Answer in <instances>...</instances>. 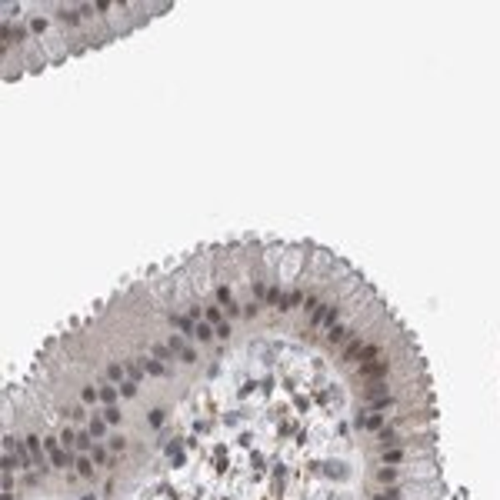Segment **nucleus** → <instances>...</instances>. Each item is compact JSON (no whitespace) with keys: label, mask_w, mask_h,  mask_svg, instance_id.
<instances>
[{"label":"nucleus","mask_w":500,"mask_h":500,"mask_svg":"<svg viewBox=\"0 0 500 500\" xmlns=\"http://www.w3.org/2000/svg\"><path fill=\"white\" fill-rule=\"evenodd\" d=\"M174 4L144 0H4L0 7V70L4 80L44 74L70 57L117 44L147 27L153 17L170 13Z\"/></svg>","instance_id":"1"}]
</instances>
